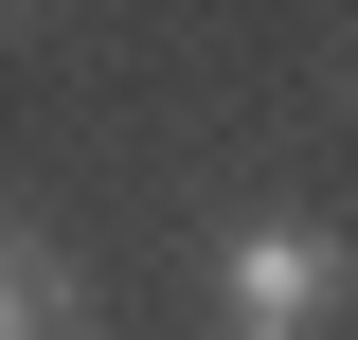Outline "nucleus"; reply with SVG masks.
<instances>
[{
    "mask_svg": "<svg viewBox=\"0 0 358 340\" xmlns=\"http://www.w3.org/2000/svg\"><path fill=\"white\" fill-rule=\"evenodd\" d=\"M36 323H72V269H54L18 215H0V340H36Z\"/></svg>",
    "mask_w": 358,
    "mask_h": 340,
    "instance_id": "f03ea898",
    "label": "nucleus"
},
{
    "mask_svg": "<svg viewBox=\"0 0 358 340\" xmlns=\"http://www.w3.org/2000/svg\"><path fill=\"white\" fill-rule=\"evenodd\" d=\"M322 304H341V233H305V215H251V233H233V323H251V340H305Z\"/></svg>",
    "mask_w": 358,
    "mask_h": 340,
    "instance_id": "f257e3e1",
    "label": "nucleus"
}]
</instances>
